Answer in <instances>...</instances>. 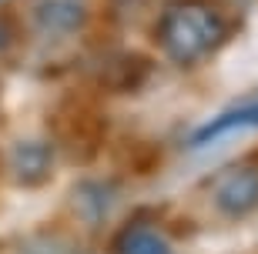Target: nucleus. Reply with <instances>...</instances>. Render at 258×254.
Wrapping results in <instances>:
<instances>
[{"instance_id": "obj_1", "label": "nucleus", "mask_w": 258, "mask_h": 254, "mask_svg": "<svg viewBox=\"0 0 258 254\" xmlns=\"http://www.w3.org/2000/svg\"><path fill=\"white\" fill-rule=\"evenodd\" d=\"M228 37V20L208 0H174L158 24V40L168 60L191 67L218 50Z\"/></svg>"}, {"instance_id": "obj_2", "label": "nucleus", "mask_w": 258, "mask_h": 254, "mask_svg": "<svg viewBox=\"0 0 258 254\" xmlns=\"http://www.w3.org/2000/svg\"><path fill=\"white\" fill-rule=\"evenodd\" d=\"M215 204L231 217H241L258 207V160H238L218 174Z\"/></svg>"}, {"instance_id": "obj_3", "label": "nucleus", "mask_w": 258, "mask_h": 254, "mask_svg": "<svg viewBox=\"0 0 258 254\" xmlns=\"http://www.w3.org/2000/svg\"><path fill=\"white\" fill-rule=\"evenodd\" d=\"M34 17H37L44 34L64 37V34H74V30L84 27L87 10H84V4H77V0H40L37 10H34Z\"/></svg>"}, {"instance_id": "obj_4", "label": "nucleus", "mask_w": 258, "mask_h": 254, "mask_svg": "<svg viewBox=\"0 0 258 254\" xmlns=\"http://www.w3.org/2000/svg\"><path fill=\"white\" fill-rule=\"evenodd\" d=\"M114 254H171V247H168V237L151 221H131L121 227Z\"/></svg>"}, {"instance_id": "obj_5", "label": "nucleus", "mask_w": 258, "mask_h": 254, "mask_svg": "<svg viewBox=\"0 0 258 254\" xmlns=\"http://www.w3.org/2000/svg\"><path fill=\"white\" fill-rule=\"evenodd\" d=\"M241 127H258V101L231 107L228 114H218V117L208 121L201 131H195L191 144H211V141H218V137H225V134H231V131H241Z\"/></svg>"}, {"instance_id": "obj_6", "label": "nucleus", "mask_w": 258, "mask_h": 254, "mask_svg": "<svg viewBox=\"0 0 258 254\" xmlns=\"http://www.w3.org/2000/svg\"><path fill=\"white\" fill-rule=\"evenodd\" d=\"M50 167H54V157H50V147L44 141H24L17 144L14 151V171L24 184H40L47 181Z\"/></svg>"}]
</instances>
